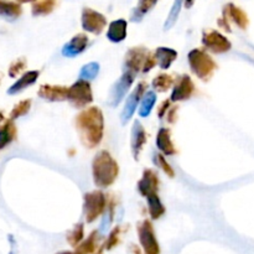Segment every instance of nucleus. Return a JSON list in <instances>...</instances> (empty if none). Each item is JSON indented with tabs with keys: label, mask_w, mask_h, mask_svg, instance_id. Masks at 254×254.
Returning a JSON list of instances; mask_svg holds the SVG:
<instances>
[{
	"label": "nucleus",
	"mask_w": 254,
	"mask_h": 254,
	"mask_svg": "<svg viewBox=\"0 0 254 254\" xmlns=\"http://www.w3.org/2000/svg\"><path fill=\"white\" fill-rule=\"evenodd\" d=\"M76 128L79 133L81 143L86 148H97L101 144L104 133V118L101 109L98 107L83 109L76 117Z\"/></svg>",
	"instance_id": "nucleus-1"
},
{
	"label": "nucleus",
	"mask_w": 254,
	"mask_h": 254,
	"mask_svg": "<svg viewBox=\"0 0 254 254\" xmlns=\"http://www.w3.org/2000/svg\"><path fill=\"white\" fill-rule=\"evenodd\" d=\"M92 174L97 188L107 189L116 183L119 175V165L107 150L96 154L92 161Z\"/></svg>",
	"instance_id": "nucleus-2"
},
{
	"label": "nucleus",
	"mask_w": 254,
	"mask_h": 254,
	"mask_svg": "<svg viewBox=\"0 0 254 254\" xmlns=\"http://www.w3.org/2000/svg\"><path fill=\"white\" fill-rule=\"evenodd\" d=\"M188 60L192 73L203 82L210 81L216 69L218 68L215 60L201 49L191 50L189 52Z\"/></svg>",
	"instance_id": "nucleus-3"
},
{
	"label": "nucleus",
	"mask_w": 254,
	"mask_h": 254,
	"mask_svg": "<svg viewBox=\"0 0 254 254\" xmlns=\"http://www.w3.org/2000/svg\"><path fill=\"white\" fill-rule=\"evenodd\" d=\"M108 196L104 195L102 191L94 190L84 195V218L87 223H93L98 220L103 212H106Z\"/></svg>",
	"instance_id": "nucleus-4"
},
{
	"label": "nucleus",
	"mask_w": 254,
	"mask_h": 254,
	"mask_svg": "<svg viewBox=\"0 0 254 254\" xmlns=\"http://www.w3.org/2000/svg\"><path fill=\"white\" fill-rule=\"evenodd\" d=\"M67 99L76 108H84L89 103H92L93 102V93H92V87L89 81L79 78L78 81L74 82L71 87H68Z\"/></svg>",
	"instance_id": "nucleus-5"
},
{
	"label": "nucleus",
	"mask_w": 254,
	"mask_h": 254,
	"mask_svg": "<svg viewBox=\"0 0 254 254\" xmlns=\"http://www.w3.org/2000/svg\"><path fill=\"white\" fill-rule=\"evenodd\" d=\"M136 232H138L139 241H140L144 252L146 254H160V247H159L155 231L150 221L143 220L139 222L136 226Z\"/></svg>",
	"instance_id": "nucleus-6"
},
{
	"label": "nucleus",
	"mask_w": 254,
	"mask_h": 254,
	"mask_svg": "<svg viewBox=\"0 0 254 254\" xmlns=\"http://www.w3.org/2000/svg\"><path fill=\"white\" fill-rule=\"evenodd\" d=\"M202 45L212 54H225L232 49L230 40L213 29L203 30Z\"/></svg>",
	"instance_id": "nucleus-7"
},
{
	"label": "nucleus",
	"mask_w": 254,
	"mask_h": 254,
	"mask_svg": "<svg viewBox=\"0 0 254 254\" xmlns=\"http://www.w3.org/2000/svg\"><path fill=\"white\" fill-rule=\"evenodd\" d=\"M81 21L84 31H88L94 35L102 34L107 26L106 16L91 7H83Z\"/></svg>",
	"instance_id": "nucleus-8"
},
{
	"label": "nucleus",
	"mask_w": 254,
	"mask_h": 254,
	"mask_svg": "<svg viewBox=\"0 0 254 254\" xmlns=\"http://www.w3.org/2000/svg\"><path fill=\"white\" fill-rule=\"evenodd\" d=\"M134 79H135V74L130 73V72L124 71L121 78L112 86L111 91H109L108 101L107 103L111 107H117L121 103L122 99L126 97L127 92L129 91L130 86L133 84Z\"/></svg>",
	"instance_id": "nucleus-9"
},
{
	"label": "nucleus",
	"mask_w": 254,
	"mask_h": 254,
	"mask_svg": "<svg viewBox=\"0 0 254 254\" xmlns=\"http://www.w3.org/2000/svg\"><path fill=\"white\" fill-rule=\"evenodd\" d=\"M150 54L148 49L143 46L131 47L126 54L124 59V71L130 72L133 74H138L139 72L143 71L144 64L146 61V57Z\"/></svg>",
	"instance_id": "nucleus-10"
},
{
	"label": "nucleus",
	"mask_w": 254,
	"mask_h": 254,
	"mask_svg": "<svg viewBox=\"0 0 254 254\" xmlns=\"http://www.w3.org/2000/svg\"><path fill=\"white\" fill-rule=\"evenodd\" d=\"M146 89H148V83H146L145 81H141L136 84L134 91L129 94L128 98H127L126 106H124L123 108V112H122V123L127 124V122L133 117V114L135 113L136 111V107H138V103L143 99L144 94L146 93Z\"/></svg>",
	"instance_id": "nucleus-11"
},
{
	"label": "nucleus",
	"mask_w": 254,
	"mask_h": 254,
	"mask_svg": "<svg viewBox=\"0 0 254 254\" xmlns=\"http://www.w3.org/2000/svg\"><path fill=\"white\" fill-rule=\"evenodd\" d=\"M195 92V84L189 74H181L176 78L174 83L173 92H171V102L186 101L191 98V96Z\"/></svg>",
	"instance_id": "nucleus-12"
},
{
	"label": "nucleus",
	"mask_w": 254,
	"mask_h": 254,
	"mask_svg": "<svg viewBox=\"0 0 254 254\" xmlns=\"http://www.w3.org/2000/svg\"><path fill=\"white\" fill-rule=\"evenodd\" d=\"M159 190V178L158 174L151 169H145L143 171V176L138 183V191L145 198L158 195Z\"/></svg>",
	"instance_id": "nucleus-13"
},
{
	"label": "nucleus",
	"mask_w": 254,
	"mask_h": 254,
	"mask_svg": "<svg viewBox=\"0 0 254 254\" xmlns=\"http://www.w3.org/2000/svg\"><path fill=\"white\" fill-rule=\"evenodd\" d=\"M222 19H225L228 24H230V21L235 22L241 30H246L250 24L248 15L241 7L236 6L233 2H228L227 5L223 6Z\"/></svg>",
	"instance_id": "nucleus-14"
},
{
	"label": "nucleus",
	"mask_w": 254,
	"mask_h": 254,
	"mask_svg": "<svg viewBox=\"0 0 254 254\" xmlns=\"http://www.w3.org/2000/svg\"><path fill=\"white\" fill-rule=\"evenodd\" d=\"M68 87L57 86V84H42L37 91V96L44 101L62 102L67 99Z\"/></svg>",
	"instance_id": "nucleus-15"
},
{
	"label": "nucleus",
	"mask_w": 254,
	"mask_h": 254,
	"mask_svg": "<svg viewBox=\"0 0 254 254\" xmlns=\"http://www.w3.org/2000/svg\"><path fill=\"white\" fill-rule=\"evenodd\" d=\"M89 39L86 34H77L62 47V55L64 57H76L78 55H81L84 50L88 46Z\"/></svg>",
	"instance_id": "nucleus-16"
},
{
	"label": "nucleus",
	"mask_w": 254,
	"mask_h": 254,
	"mask_svg": "<svg viewBox=\"0 0 254 254\" xmlns=\"http://www.w3.org/2000/svg\"><path fill=\"white\" fill-rule=\"evenodd\" d=\"M146 143V131L140 122L135 121L131 128V138H130V148L131 153L135 160H138L141 150Z\"/></svg>",
	"instance_id": "nucleus-17"
},
{
	"label": "nucleus",
	"mask_w": 254,
	"mask_h": 254,
	"mask_svg": "<svg viewBox=\"0 0 254 254\" xmlns=\"http://www.w3.org/2000/svg\"><path fill=\"white\" fill-rule=\"evenodd\" d=\"M156 146L163 153V155H175L178 153L173 140H171V131L168 128H160L156 135Z\"/></svg>",
	"instance_id": "nucleus-18"
},
{
	"label": "nucleus",
	"mask_w": 254,
	"mask_h": 254,
	"mask_svg": "<svg viewBox=\"0 0 254 254\" xmlns=\"http://www.w3.org/2000/svg\"><path fill=\"white\" fill-rule=\"evenodd\" d=\"M40 76V72L39 71H29L26 73L22 74L9 89H7V94L10 96H14V94L20 93V92L25 91L26 88H29L30 86L35 83L37 81Z\"/></svg>",
	"instance_id": "nucleus-19"
},
{
	"label": "nucleus",
	"mask_w": 254,
	"mask_h": 254,
	"mask_svg": "<svg viewBox=\"0 0 254 254\" xmlns=\"http://www.w3.org/2000/svg\"><path fill=\"white\" fill-rule=\"evenodd\" d=\"M127 27L128 22L124 19L114 20L109 24L108 31H107V39L112 42H122L127 37Z\"/></svg>",
	"instance_id": "nucleus-20"
},
{
	"label": "nucleus",
	"mask_w": 254,
	"mask_h": 254,
	"mask_svg": "<svg viewBox=\"0 0 254 254\" xmlns=\"http://www.w3.org/2000/svg\"><path fill=\"white\" fill-rule=\"evenodd\" d=\"M22 14L21 5L9 0H0V17L6 21H15Z\"/></svg>",
	"instance_id": "nucleus-21"
},
{
	"label": "nucleus",
	"mask_w": 254,
	"mask_h": 254,
	"mask_svg": "<svg viewBox=\"0 0 254 254\" xmlns=\"http://www.w3.org/2000/svg\"><path fill=\"white\" fill-rule=\"evenodd\" d=\"M156 59V64L161 69H168L173 64V62L178 59V52L170 47H158L154 54Z\"/></svg>",
	"instance_id": "nucleus-22"
},
{
	"label": "nucleus",
	"mask_w": 254,
	"mask_h": 254,
	"mask_svg": "<svg viewBox=\"0 0 254 254\" xmlns=\"http://www.w3.org/2000/svg\"><path fill=\"white\" fill-rule=\"evenodd\" d=\"M16 135L17 130L14 121H11V119L5 121L4 124L0 127V150L11 144L16 139Z\"/></svg>",
	"instance_id": "nucleus-23"
},
{
	"label": "nucleus",
	"mask_w": 254,
	"mask_h": 254,
	"mask_svg": "<svg viewBox=\"0 0 254 254\" xmlns=\"http://www.w3.org/2000/svg\"><path fill=\"white\" fill-rule=\"evenodd\" d=\"M57 5V0H36L31 6V14L34 16H46L56 9Z\"/></svg>",
	"instance_id": "nucleus-24"
},
{
	"label": "nucleus",
	"mask_w": 254,
	"mask_h": 254,
	"mask_svg": "<svg viewBox=\"0 0 254 254\" xmlns=\"http://www.w3.org/2000/svg\"><path fill=\"white\" fill-rule=\"evenodd\" d=\"M99 235H101V232H98V231H93V232L88 236V238H87V240H84L83 242H82L81 245L76 248V252L74 253L76 254H92L93 253L99 245Z\"/></svg>",
	"instance_id": "nucleus-25"
},
{
	"label": "nucleus",
	"mask_w": 254,
	"mask_h": 254,
	"mask_svg": "<svg viewBox=\"0 0 254 254\" xmlns=\"http://www.w3.org/2000/svg\"><path fill=\"white\" fill-rule=\"evenodd\" d=\"M156 102V94L153 91H146V93L144 94L143 99H141L140 108H139V116L141 118H146V117L150 116L151 111H153L154 106H155Z\"/></svg>",
	"instance_id": "nucleus-26"
},
{
	"label": "nucleus",
	"mask_w": 254,
	"mask_h": 254,
	"mask_svg": "<svg viewBox=\"0 0 254 254\" xmlns=\"http://www.w3.org/2000/svg\"><path fill=\"white\" fill-rule=\"evenodd\" d=\"M159 0H140L138 6H136L135 9L133 10V12H131L130 15L131 21H140V20L144 17V15L148 14V12L155 6V4Z\"/></svg>",
	"instance_id": "nucleus-27"
},
{
	"label": "nucleus",
	"mask_w": 254,
	"mask_h": 254,
	"mask_svg": "<svg viewBox=\"0 0 254 254\" xmlns=\"http://www.w3.org/2000/svg\"><path fill=\"white\" fill-rule=\"evenodd\" d=\"M146 201H148V208L150 217L153 220H159L165 213V206L160 201L159 195L151 196V197L146 198Z\"/></svg>",
	"instance_id": "nucleus-28"
},
{
	"label": "nucleus",
	"mask_w": 254,
	"mask_h": 254,
	"mask_svg": "<svg viewBox=\"0 0 254 254\" xmlns=\"http://www.w3.org/2000/svg\"><path fill=\"white\" fill-rule=\"evenodd\" d=\"M174 83H175V81H174L171 74L160 73L153 79V83L151 84H153L154 89H155L156 92H166L168 89L173 88Z\"/></svg>",
	"instance_id": "nucleus-29"
},
{
	"label": "nucleus",
	"mask_w": 254,
	"mask_h": 254,
	"mask_svg": "<svg viewBox=\"0 0 254 254\" xmlns=\"http://www.w3.org/2000/svg\"><path fill=\"white\" fill-rule=\"evenodd\" d=\"M116 198L109 196L108 197V203H107V208H106V212H104V217L103 221H102V225H101V231L99 232L104 233L108 231L109 226L112 225V221H113L114 217V211H116Z\"/></svg>",
	"instance_id": "nucleus-30"
},
{
	"label": "nucleus",
	"mask_w": 254,
	"mask_h": 254,
	"mask_svg": "<svg viewBox=\"0 0 254 254\" xmlns=\"http://www.w3.org/2000/svg\"><path fill=\"white\" fill-rule=\"evenodd\" d=\"M84 237V227H83V223H77L73 228L68 232L67 235V242L68 245H71L72 247H78L81 245V242L83 241Z\"/></svg>",
	"instance_id": "nucleus-31"
},
{
	"label": "nucleus",
	"mask_w": 254,
	"mask_h": 254,
	"mask_svg": "<svg viewBox=\"0 0 254 254\" xmlns=\"http://www.w3.org/2000/svg\"><path fill=\"white\" fill-rule=\"evenodd\" d=\"M183 4H184V0H175L170 12H169L168 19H166L165 21V25H164V30L171 29V27L175 25V22L178 21V17H179V14H180V10H181V6H183Z\"/></svg>",
	"instance_id": "nucleus-32"
},
{
	"label": "nucleus",
	"mask_w": 254,
	"mask_h": 254,
	"mask_svg": "<svg viewBox=\"0 0 254 254\" xmlns=\"http://www.w3.org/2000/svg\"><path fill=\"white\" fill-rule=\"evenodd\" d=\"M30 108H31V99H25V101L19 102L16 106L12 108V111L10 112V119L15 121V119L20 118L22 116H26L29 113Z\"/></svg>",
	"instance_id": "nucleus-33"
},
{
	"label": "nucleus",
	"mask_w": 254,
	"mask_h": 254,
	"mask_svg": "<svg viewBox=\"0 0 254 254\" xmlns=\"http://www.w3.org/2000/svg\"><path fill=\"white\" fill-rule=\"evenodd\" d=\"M98 72H99V64H97V62H89V64H84V66L82 67L81 72H79V78L89 81V79L96 78Z\"/></svg>",
	"instance_id": "nucleus-34"
},
{
	"label": "nucleus",
	"mask_w": 254,
	"mask_h": 254,
	"mask_svg": "<svg viewBox=\"0 0 254 254\" xmlns=\"http://www.w3.org/2000/svg\"><path fill=\"white\" fill-rule=\"evenodd\" d=\"M154 163H155V165L158 166V168H160L169 178H174V176H175V171L171 168L170 164L168 163V160L165 159V155H163V154H155V155H154Z\"/></svg>",
	"instance_id": "nucleus-35"
},
{
	"label": "nucleus",
	"mask_w": 254,
	"mask_h": 254,
	"mask_svg": "<svg viewBox=\"0 0 254 254\" xmlns=\"http://www.w3.org/2000/svg\"><path fill=\"white\" fill-rule=\"evenodd\" d=\"M121 238H122V227H114L113 230L111 231V233H109L108 238H107V242H106V250L111 251L113 250V248H116L117 246L121 243Z\"/></svg>",
	"instance_id": "nucleus-36"
},
{
	"label": "nucleus",
	"mask_w": 254,
	"mask_h": 254,
	"mask_svg": "<svg viewBox=\"0 0 254 254\" xmlns=\"http://www.w3.org/2000/svg\"><path fill=\"white\" fill-rule=\"evenodd\" d=\"M26 64H27L26 60H25L24 57L16 59L15 61H12L11 64H10L7 73H9V76L11 77V78H15V77L19 76V74L21 73L25 68H26Z\"/></svg>",
	"instance_id": "nucleus-37"
},
{
	"label": "nucleus",
	"mask_w": 254,
	"mask_h": 254,
	"mask_svg": "<svg viewBox=\"0 0 254 254\" xmlns=\"http://www.w3.org/2000/svg\"><path fill=\"white\" fill-rule=\"evenodd\" d=\"M171 108V99H165V101L161 102L158 107V117L160 119H163L164 117L168 114L169 109Z\"/></svg>",
	"instance_id": "nucleus-38"
},
{
	"label": "nucleus",
	"mask_w": 254,
	"mask_h": 254,
	"mask_svg": "<svg viewBox=\"0 0 254 254\" xmlns=\"http://www.w3.org/2000/svg\"><path fill=\"white\" fill-rule=\"evenodd\" d=\"M156 59H155V56H154L153 54H149L148 55V57H146V61H145V64H144V67H143V72L144 73H148V72H150L151 69L154 68V67L156 66Z\"/></svg>",
	"instance_id": "nucleus-39"
},
{
	"label": "nucleus",
	"mask_w": 254,
	"mask_h": 254,
	"mask_svg": "<svg viewBox=\"0 0 254 254\" xmlns=\"http://www.w3.org/2000/svg\"><path fill=\"white\" fill-rule=\"evenodd\" d=\"M178 112H179V107L176 106L171 107V108L169 109L168 114H166V119H168L169 123L173 124L178 121Z\"/></svg>",
	"instance_id": "nucleus-40"
},
{
	"label": "nucleus",
	"mask_w": 254,
	"mask_h": 254,
	"mask_svg": "<svg viewBox=\"0 0 254 254\" xmlns=\"http://www.w3.org/2000/svg\"><path fill=\"white\" fill-rule=\"evenodd\" d=\"M184 4H185V7L190 9V7H192V5L195 4V0H184Z\"/></svg>",
	"instance_id": "nucleus-41"
},
{
	"label": "nucleus",
	"mask_w": 254,
	"mask_h": 254,
	"mask_svg": "<svg viewBox=\"0 0 254 254\" xmlns=\"http://www.w3.org/2000/svg\"><path fill=\"white\" fill-rule=\"evenodd\" d=\"M131 250L134 251V254H140V251H139V248L136 246H131Z\"/></svg>",
	"instance_id": "nucleus-42"
},
{
	"label": "nucleus",
	"mask_w": 254,
	"mask_h": 254,
	"mask_svg": "<svg viewBox=\"0 0 254 254\" xmlns=\"http://www.w3.org/2000/svg\"><path fill=\"white\" fill-rule=\"evenodd\" d=\"M16 1H19V2H35L36 1V0H16Z\"/></svg>",
	"instance_id": "nucleus-43"
},
{
	"label": "nucleus",
	"mask_w": 254,
	"mask_h": 254,
	"mask_svg": "<svg viewBox=\"0 0 254 254\" xmlns=\"http://www.w3.org/2000/svg\"><path fill=\"white\" fill-rule=\"evenodd\" d=\"M4 121V114H2V112H0V123Z\"/></svg>",
	"instance_id": "nucleus-44"
},
{
	"label": "nucleus",
	"mask_w": 254,
	"mask_h": 254,
	"mask_svg": "<svg viewBox=\"0 0 254 254\" xmlns=\"http://www.w3.org/2000/svg\"><path fill=\"white\" fill-rule=\"evenodd\" d=\"M57 254H76V253H72V252H67V251H64V252H60Z\"/></svg>",
	"instance_id": "nucleus-45"
},
{
	"label": "nucleus",
	"mask_w": 254,
	"mask_h": 254,
	"mask_svg": "<svg viewBox=\"0 0 254 254\" xmlns=\"http://www.w3.org/2000/svg\"><path fill=\"white\" fill-rule=\"evenodd\" d=\"M96 254H103V250H102V248H101V250H99L98 252H97Z\"/></svg>",
	"instance_id": "nucleus-46"
},
{
	"label": "nucleus",
	"mask_w": 254,
	"mask_h": 254,
	"mask_svg": "<svg viewBox=\"0 0 254 254\" xmlns=\"http://www.w3.org/2000/svg\"><path fill=\"white\" fill-rule=\"evenodd\" d=\"M1 78H2V73L0 72V83H1Z\"/></svg>",
	"instance_id": "nucleus-47"
}]
</instances>
